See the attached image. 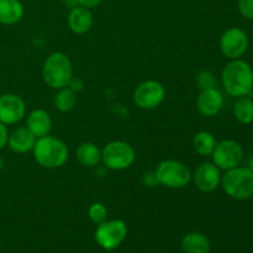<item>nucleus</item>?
I'll list each match as a JSON object with an SVG mask.
<instances>
[{
    "label": "nucleus",
    "instance_id": "2eb2a0df",
    "mask_svg": "<svg viewBox=\"0 0 253 253\" xmlns=\"http://www.w3.org/2000/svg\"><path fill=\"white\" fill-rule=\"evenodd\" d=\"M36 140L37 138L32 135V132L26 126H19L9 133L7 146L12 152L17 155H25V153L32 152Z\"/></svg>",
    "mask_w": 253,
    "mask_h": 253
},
{
    "label": "nucleus",
    "instance_id": "aec40b11",
    "mask_svg": "<svg viewBox=\"0 0 253 253\" xmlns=\"http://www.w3.org/2000/svg\"><path fill=\"white\" fill-rule=\"evenodd\" d=\"M217 141L209 131H199L193 137V148L202 157H209L214 152Z\"/></svg>",
    "mask_w": 253,
    "mask_h": 253
},
{
    "label": "nucleus",
    "instance_id": "7c9ffc66",
    "mask_svg": "<svg viewBox=\"0 0 253 253\" xmlns=\"http://www.w3.org/2000/svg\"><path fill=\"white\" fill-rule=\"evenodd\" d=\"M249 168H250V169H251L252 172H253V153H252L251 157H250V161H249Z\"/></svg>",
    "mask_w": 253,
    "mask_h": 253
},
{
    "label": "nucleus",
    "instance_id": "2f4dec72",
    "mask_svg": "<svg viewBox=\"0 0 253 253\" xmlns=\"http://www.w3.org/2000/svg\"><path fill=\"white\" fill-rule=\"evenodd\" d=\"M4 166H5V162H4V160H2V158L0 157V170H2V169H4Z\"/></svg>",
    "mask_w": 253,
    "mask_h": 253
},
{
    "label": "nucleus",
    "instance_id": "f03ea898",
    "mask_svg": "<svg viewBox=\"0 0 253 253\" xmlns=\"http://www.w3.org/2000/svg\"><path fill=\"white\" fill-rule=\"evenodd\" d=\"M32 153L37 165L47 169L63 167L69 158L68 146L66 142L51 135L37 138Z\"/></svg>",
    "mask_w": 253,
    "mask_h": 253
},
{
    "label": "nucleus",
    "instance_id": "ddd939ff",
    "mask_svg": "<svg viewBox=\"0 0 253 253\" xmlns=\"http://www.w3.org/2000/svg\"><path fill=\"white\" fill-rule=\"evenodd\" d=\"M224 101V94L216 86L200 90L197 98V109L200 115L205 118H214L221 111Z\"/></svg>",
    "mask_w": 253,
    "mask_h": 253
},
{
    "label": "nucleus",
    "instance_id": "dca6fc26",
    "mask_svg": "<svg viewBox=\"0 0 253 253\" xmlns=\"http://www.w3.org/2000/svg\"><path fill=\"white\" fill-rule=\"evenodd\" d=\"M52 126H53V121H52L51 115L44 109H34L27 115L26 127L31 131L32 135L36 138L49 135Z\"/></svg>",
    "mask_w": 253,
    "mask_h": 253
},
{
    "label": "nucleus",
    "instance_id": "4468645a",
    "mask_svg": "<svg viewBox=\"0 0 253 253\" xmlns=\"http://www.w3.org/2000/svg\"><path fill=\"white\" fill-rule=\"evenodd\" d=\"M94 17L90 9H86L83 6L72 7L69 10V14L67 16V25L69 30L76 35H84L89 32L93 27Z\"/></svg>",
    "mask_w": 253,
    "mask_h": 253
},
{
    "label": "nucleus",
    "instance_id": "a211bd4d",
    "mask_svg": "<svg viewBox=\"0 0 253 253\" xmlns=\"http://www.w3.org/2000/svg\"><path fill=\"white\" fill-rule=\"evenodd\" d=\"M180 246L184 253H210L211 245L209 239L202 232L193 231L182 239Z\"/></svg>",
    "mask_w": 253,
    "mask_h": 253
},
{
    "label": "nucleus",
    "instance_id": "20e7f679",
    "mask_svg": "<svg viewBox=\"0 0 253 253\" xmlns=\"http://www.w3.org/2000/svg\"><path fill=\"white\" fill-rule=\"evenodd\" d=\"M220 187L231 199H250L253 197V172L249 167L241 166L226 170L221 177Z\"/></svg>",
    "mask_w": 253,
    "mask_h": 253
},
{
    "label": "nucleus",
    "instance_id": "9b49d317",
    "mask_svg": "<svg viewBox=\"0 0 253 253\" xmlns=\"http://www.w3.org/2000/svg\"><path fill=\"white\" fill-rule=\"evenodd\" d=\"M26 116V104L24 99L14 93L0 95V123L6 126L16 125Z\"/></svg>",
    "mask_w": 253,
    "mask_h": 253
},
{
    "label": "nucleus",
    "instance_id": "a878e982",
    "mask_svg": "<svg viewBox=\"0 0 253 253\" xmlns=\"http://www.w3.org/2000/svg\"><path fill=\"white\" fill-rule=\"evenodd\" d=\"M9 130L5 124L0 123V151L4 150L7 146V140H9Z\"/></svg>",
    "mask_w": 253,
    "mask_h": 253
},
{
    "label": "nucleus",
    "instance_id": "f3484780",
    "mask_svg": "<svg viewBox=\"0 0 253 253\" xmlns=\"http://www.w3.org/2000/svg\"><path fill=\"white\" fill-rule=\"evenodd\" d=\"M25 15L24 5L20 0H0V24L5 26L16 25Z\"/></svg>",
    "mask_w": 253,
    "mask_h": 253
},
{
    "label": "nucleus",
    "instance_id": "0eeeda50",
    "mask_svg": "<svg viewBox=\"0 0 253 253\" xmlns=\"http://www.w3.org/2000/svg\"><path fill=\"white\" fill-rule=\"evenodd\" d=\"M127 236V225L121 219L105 220L95 230V241L106 251L116 250Z\"/></svg>",
    "mask_w": 253,
    "mask_h": 253
},
{
    "label": "nucleus",
    "instance_id": "f257e3e1",
    "mask_svg": "<svg viewBox=\"0 0 253 253\" xmlns=\"http://www.w3.org/2000/svg\"><path fill=\"white\" fill-rule=\"evenodd\" d=\"M221 84L225 93L234 98L252 95L253 68L244 59H232L221 72Z\"/></svg>",
    "mask_w": 253,
    "mask_h": 253
},
{
    "label": "nucleus",
    "instance_id": "c85d7f7f",
    "mask_svg": "<svg viewBox=\"0 0 253 253\" xmlns=\"http://www.w3.org/2000/svg\"><path fill=\"white\" fill-rule=\"evenodd\" d=\"M104 0H77V4L79 6L86 7V9H94V7L99 6Z\"/></svg>",
    "mask_w": 253,
    "mask_h": 253
},
{
    "label": "nucleus",
    "instance_id": "423d86ee",
    "mask_svg": "<svg viewBox=\"0 0 253 253\" xmlns=\"http://www.w3.org/2000/svg\"><path fill=\"white\" fill-rule=\"evenodd\" d=\"M136 161V151L131 143L123 140L110 141L101 150V162L108 169H128Z\"/></svg>",
    "mask_w": 253,
    "mask_h": 253
},
{
    "label": "nucleus",
    "instance_id": "c756f323",
    "mask_svg": "<svg viewBox=\"0 0 253 253\" xmlns=\"http://www.w3.org/2000/svg\"><path fill=\"white\" fill-rule=\"evenodd\" d=\"M58 1L61 2H64V4L67 5V6H69V9H72V7L77 6V0H58Z\"/></svg>",
    "mask_w": 253,
    "mask_h": 253
},
{
    "label": "nucleus",
    "instance_id": "412c9836",
    "mask_svg": "<svg viewBox=\"0 0 253 253\" xmlns=\"http://www.w3.org/2000/svg\"><path fill=\"white\" fill-rule=\"evenodd\" d=\"M234 116L242 125L253 123V99L250 95L236 98L234 104Z\"/></svg>",
    "mask_w": 253,
    "mask_h": 253
},
{
    "label": "nucleus",
    "instance_id": "393cba45",
    "mask_svg": "<svg viewBox=\"0 0 253 253\" xmlns=\"http://www.w3.org/2000/svg\"><path fill=\"white\" fill-rule=\"evenodd\" d=\"M237 7L245 19L253 20V0H237Z\"/></svg>",
    "mask_w": 253,
    "mask_h": 253
},
{
    "label": "nucleus",
    "instance_id": "4be33fe9",
    "mask_svg": "<svg viewBox=\"0 0 253 253\" xmlns=\"http://www.w3.org/2000/svg\"><path fill=\"white\" fill-rule=\"evenodd\" d=\"M77 93H74L68 86L57 90L53 98V106L59 113L67 114L73 110L77 105Z\"/></svg>",
    "mask_w": 253,
    "mask_h": 253
},
{
    "label": "nucleus",
    "instance_id": "9d476101",
    "mask_svg": "<svg viewBox=\"0 0 253 253\" xmlns=\"http://www.w3.org/2000/svg\"><path fill=\"white\" fill-rule=\"evenodd\" d=\"M212 163L220 170H226L241 166L244 161V148L235 140H222L216 143L211 153Z\"/></svg>",
    "mask_w": 253,
    "mask_h": 253
},
{
    "label": "nucleus",
    "instance_id": "b1692460",
    "mask_svg": "<svg viewBox=\"0 0 253 253\" xmlns=\"http://www.w3.org/2000/svg\"><path fill=\"white\" fill-rule=\"evenodd\" d=\"M88 216L91 220V222L99 225L108 220V209L103 203H93L88 209Z\"/></svg>",
    "mask_w": 253,
    "mask_h": 253
},
{
    "label": "nucleus",
    "instance_id": "5701e85b",
    "mask_svg": "<svg viewBox=\"0 0 253 253\" xmlns=\"http://www.w3.org/2000/svg\"><path fill=\"white\" fill-rule=\"evenodd\" d=\"M195 83L199 86L200 90L209 88H215L216 86V77L209 69H200L195 76Z\"/></svg>",
    "mask_w": 253,
    "mask_h": 253
},
{
    "label": "nucleus",
    "instance_id": "6ab92c4d",
    "mask_svg": "<svg viewBox=\"0 0 253 253\" xmlns=\"http://www.w3.org/2000/svg\"><path fill=\"white\" fill-rule=\"evenodd\" d=\"M76 157L82 166L94 168L101 162V150L94 142H83L77 147Z\"/></svg>",
    "mask_w": 253,
    "mask_h": 253
},
{
    "label": "nucleus",
    "instance_id": "7ed1b4c3",
    "mask_svg": "<svg viewBox=\"0 0 253 253\" xmlns=\"http://www.w3.org/2000/svg\"><path fill=\"white\" fill-rule=\"evenodd\" d=\"M73 77V64L68 54L57 51L49 54L42 66V79L44 84L51 89H58L68 86Z\"/></svg>",
    "mask_w": 253,
    "mask_h": 253
},
{
    "label": "nucleus",
    "instance_id": "39448f33",
    "mask_svg": "<svg viewBox=\"0 0 253 253\" xmlns=\"http://www.w3.org/2000/svg\"><path fill=\"white\" fill-rule=\"evenodd\" d=\"M158 184L169 189H182L192 182V170L177 160H165L155 169Z\"/></svg>",
    "mask_w": 253,
    "mask_h": 253
},
{
    "label": "nucleus",
    "instance_id": "1a4fd4ad",
    "mask_svg": "<svg viewBox=\"0 0 253 253\" xmlns=\"http://www.w3.org/2000/svg\"><path fill=\"white\" fill-rule=\"evenodd\" d=\"M250 46L249 35L241 27H229L222 32L219 41L220 52L227 59H240Z\"/></svg>",
    "mask_w": 253,
    "mask_h": 253
},
{
    "label": "nucleus",
    "instance_id": "cd10ccee",
    "mask_svg": "<svg viewBox=\"0 0 253 253\" xmlns=\"http://www.w3.org/2000/svg\"><path fill=\"white\" fill-rule=\"evenodd\" d=\"M143 184L148 188H153V187H157L158 182H157V178H156L155 174V170L153 172H148L143 174Z\"/></svg>",
    "mask_w": 253,
    "mask_h": 253
},
{
    "label": "nucleus",
    "instance_id": "bb28decb",
    "mask_svg": "<svg viewBox=\"0 0 253 253\" xmlns=\"http://www.w3.org/2000/svg\"><path fill=\"white\" fill-rule=\"evenodd\" d=\"M68 88L69 89H72V90L74 91V93H81L82 90H83L84 89V82L82 81L81 78H79V77H72V79H71V82H69V84H68Z\"/></svg>",
    "mask_w": 253,
    "mask_h": 253
},
{
    "label": "nucleus",
    "instance_id": "6e6552de",
    "mask_svg": "<svg viewBox=\"0 0 253 253\" xmlns=\"http://www.w3.org/2000/svg\"><path fill=\"white\" fill-rule=\"evenodd\" d=\"M166 99V88L156 79H147L138 84L132 94V100L142 110H153Z\"/></svg>",
    "mask_w": 253,
    "mask_h": 253
},
{
    "label": "nucleus",
    "instance_id": "f8f14e48",
    "mask_svg": "<svg viewBox=\"0 0 253 253\" xmlns=\"http://www.w3.org/2000/svg\"><path fill=\"white\" fill-rule=\"evenodd\" d=\"M221 170L212 162H203L195 168L192 174V180L195 187L203 193H211L220 187Z\"/></svg>",
    "mask_w": 253,
    "mask_h": 253
}]
</instances>
